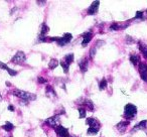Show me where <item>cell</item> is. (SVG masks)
Instances as JSON below:
<instances>
[{"label": "cell", "instance_id": "5b68a950", "mask_svg": "<svg viewBox=\"0 0 147 137\" xmlns=\"http://www.w3.org/2000/svg\"><path fill=\"white\" fill-rule=\"evenodd\" d=\"M71 39H73V35H71V33H65L63 37H59V39L57 43L59 47H63V45H65L67 43H69Z\"/></svg>", "mask_w": 147, "mask_h": 137}, {"label": "cell", "instance_id": "f1b7e54d", "mask_svg": "<svg viewBox=\"0 0 147 137\" xmlns=\"http://www.w3.org/2000/svg\"><path fill=\"white\" fill-rule=\"evenodd\" d=\"M37 81H38L39 84H47V81L45 80V78H42V77H38V78H37Z\"/></svg>", "mask_w": 147, "mask_h": 137}, {"label": "cell", "instance_id": "603a6c76", "mask_svg": "<svg viewBox=\"0 0 147 137\" xmlns=\"http://www.w3.org/2000/svg\"><path fill=\"white\" fill-rule=\"evenodd\" d=\"M107 86H108V83H107L106 79H103V80L99 83V89H100V90H104V89H106Z\"/></svg>", "mask_w": 147, "mask_h": 137}, {"label": "cell", "instance_id": "d4e9b609", "mask_svg": "<svg viewBox=\"0 0 147 137\" xmlns=\"http://www.w3.org/2000/svg\"><path fill=\"white\" fill-rule=\"evenodd\" d=\"M88 134L89 135H96L97 133L99 132V130L98 129H95V128H91V127H89V129H88Z\"/></svg>", "mask_w": 147, "mask_h": 137}, {"label": "cell", "instance_id": "484cf974", "mask_svg": "<svg viewBox=\"0 0 147 137\" xmlns=\"http://www.w3.org/2000/svg\"><path fill=\"white\" fill-rule=\"evenodd\" d=\"M120 28H121V26L118 24V23H116V22H113L112 24H111V26H110L111 30H119Z\"/></svg>", "mask_w": 147, "mask_h": 137}, {"label": "cell", "instance_id": "4dcf8cb0", "mask_svg": "<svg viewBox=\"0 0 147 137\" xmlns=\"http://www.w3.org/2000/svg\"><path fill=\"white\" fill-rule=\"evenodd\" d=\"M126 41H127V43H134V39H133L131 36H129V35H127V36H126Z\"/></svg>", "mask_w": 147, "mask_h": 137}, {"label": "cell", "instance_id": "d6a6232c", "mask_svg": "<svg viewBox=\"0 0 147 137\" xmlns=\"http://www.w3.org/2000/svg\"><path fill=\"white\" fill-rule=\"evenodd\" d=\"M37 4H41L40 6H42V4H45V1H37Z\"/></svg>", "mask_w": 147, "mask_h": 137}, {"label": "cell", "instance_id": "ac0fdd59", "mask_svg": "<svg viewBox=\"0 0 147 137\" xmlns=\"http://www.w3.org/2000/svg\"><path fill=\"white\" fill-rule=\"evenodd\" d=\"M49 31V27L47 26L45 23H42V24H41V28H40V35L41 36H45V34H47Z\"/></svg>", "mask_w": 147, "mask_h": 137}, {"label": "cell", "instance_id": "8992f818", "mask_svg": "<svg viewBox=\"0 0 147 137\" xmlns=\"http://www.w3.org/2000/svg\"><path fill=\"white\" fill-rule=\"evenodd\" d=\"M55 133H57L59 137H69L71 136L69 133V130H67V128H65V127L61 126V125L55 128Z\"/></svg>", "mask_w": 147, "mask_h": 137}, {"label": "cell", "instance_id": "52a82bcc", "mask_svg": "<svg viewBox=\"0 0 147 137\" xmlns=\"http://www.w3.org/2000/svg\"><path fill=\"white\" fill-rule=\"evenodd\" d=\"M139 73H140L141 79L146 82L147 81V63H141L139 65Z\"/></svg>", "mask_w": 147, "mask_h": 137}, {"label": "cell", "instance_id": "7c38bea8", "mask_svg": "<svg viewBox=\"0 0 147 137\" xmlns=\"http://www.w3.org/2000/svg\"><path fill=\"white\" fill-rule=\"evenodd\" d=\"M147 127V120H143L141 122H139L138 124H136L133 128V131H137V130H145Z\"/></svg>", "mask_w": 147, "mask_h": 137}, {"label": "cell", "instance_id": "f546056e", "mask_svg": "<svg viewBox=\"0 0 147 137\" xmlns=\"http://www.w3.org/2000/svg\"><path fill=\"white\" fill-rule=\"evenodd\" d=\"M142 17H143V12H142V11H137L136 15H135V19L142 18Z\"/></svg>", "mask_w": 147, "mask_h": 137}, {"label": "cell", "instance_id": "cb8c5ba5", "mask_svg": "<svg viewBox=\"0 0 147 137\" xmlns=\"http://www.w3.org/2000/svg\"><path fill=\"white\" fill-rule=\"evenodd\" d=\"M59 65H61V67H63V72H65V74H67V72H69V65H67V63H65V61H61V63H59Z\"/></svg>", "mask_w": 147, "mask_h": 137}, {"label": "cell", "instance_id": "e575fe53", "mask_svg": "<svg viewBox=\"0 0 147 137\" xmlns=\"http://www.w3.org/2000/svg\"><path fill=\"white\" fill-rule=\"evenodd\" d=\"M2 101V96H1V94H0V102Z\"/></svg>", "mask_w": 147, "mask_h": 137}, {"label": "cell", "instance_id": "d590c367", "mask_svg": "<svg viewBox=\"0 0 147 137\" xmlns=\"http://www.w3.org/2000/svg\"><path fill=\"white\" fill-rule=\"evenodd\" d=\"M69 137H75V136H69Z\"/></svg>", "mask_w": 147, "mask_h": 137}, {"label": "cell", "instance_id": "6da1fadb", "mask_svg": "<svg viewBox=\"0 0 147 137\" xmlns=\"http://www.w3.org/2000/svg\"><path fill=\"white\" fill-rule=\"evenodd\" d=\"M12 94L14 95V96L18 97V98L24 100V101H33V100L36 99V96H35L34 94H31V93L26 92V91L18 90V89H16V90L13 91Z\"/></svg>", "mask_w": 147, "mask_h": 137}, {"label": "cell", "instance_id": "4316f807", "mask_svg": "<svg viewBox=\"0 0 147 137\" xmlns=\"http://www.w3.org/2000/svg\"><path fill=\"white\" fill-rule=\"evenodd\" d=\"M79 113H80V118H85L86 117V109L83 108V107H81V108H79Z\"/></svg>", "mask_w": 147, "mask_h": 137}, {"label": "cell", "instance_id": "e0dca14e", "mask_svg": "<svg viewBox=\"0 0 147 137\" xmlns=\"http://www.w3.org/2000/svg\"><path fill=\"white\" fill-rule=\"evenodd\" d=\"M129 59H130L131 63H132L133 65H137L139 63V61H140V57H139L137 55H131L130 57H129Z\"/></svg>", "mask_w": 147, "mask_h": 137}, {"label": "cell", "instance_id": "277c9868", "mask_svg": "<svg viewBox=\"0 0 147 137\" xmlns=\"http://www.w3.org/2000/svg\"><path fill=\"white\" fill-rule=\"evenodd\" d=\"M45 123H47L49 126L53 127V128H57V126H59V115H55L53 117H49L45 120Z\"/></svg>", "mask_w": 147, "mask_h": 137}, {"label": "cell", "instance_id": "44dd1931", "mask_svg": "<svg viewBox=\"0 0 147 137\" xmlns=\"http://www.w3.org/2000/svg\"><path fill=\"white\" fill-rule=\"evenodd\" d=\"M2 128L4 129L5 131L9 132V131H11V130H13V129H14V125H13L12 123H10V122H6V123H5V124L2 126Z\"/></svg>", "mask_w": 147, "mask_h": 137}, {"label": "cell", "instance_id": "9c48e42d", "mask_svg": "<svg viewBox=\"0 0 147 137\" xmlns=\"http://www.w3.org/2000/svg\"><path fill=\"white\" fill-rule=\"evenodd\" d=\"M99 5H100V2H99V1H94V2L91 4V6L88 8V14H90V15L96 14V13L98 12Z\"/></svg>", "mask_w": 147, "mask_h": 137}, {"label": "cell", "instance_id": "8fae6325", "mask_svg": "<svg viewBox=\"0 0 147 137\" xmlns=\"http://www.w3.org/2000/svg\"><path fill=\"white\" fill-rule=\"evenodd\" d=\"M92 36H93L92 32H86L83 34V41H82L83 47H87V45H88L91 41V39H92Z\"/></svg>", "mask_w": 147, "mask_h": 137}, {"label": "cell", "instance_id": "5bb4252c", "mask_svg": "<svg viewBox=\"0 0 147 137\" xmlns=\"http://www.w3.org/2000/svg\"><path fill=\"white\" fill-rule=\"evenodd\" d=\"M129 125V121H122V122H119L116 125V128L118 129L120 132H124L127 129V126Z\"/></svg>", "mask_w": 147, "mask_h": 137}, {"label": "cell", "instance_id": "8d00e7d4", "mask_svg": "<svg viewBox=\"0 0 147 137\" xmlns=\"http://www.w3.org/2000/svg\"><path fill=\"white\" fill-rule=\"evenodd\" d=\"M146 14H147V10H146Z\"/></svg>", "mask_w": 147, "mask_h": 137}, {"label": "cell", "instance_id": "7a4b0ae2", "mask_svg": "<svg viewBox=\"0 0 147 137\" xmlns=\"http://www.w3.org/2000/svg\"><path fill=\"white\" fill-rule=\"evenodd\" d=\"M137 114V107L133 104H127L124 108V115L127 119L131 120L134 119V117Z\"/></svg>", "mask_w": 147, "mask_h": 137}, {"label": "cell", "instance_id": "ffe728a7", "mask_svg": "<svg viewBox=\"0 0 147 137\" xmlns=\"http://www.w3.org/2000/svg\"><path fill=\"white\" fill-rule=\"evenodd\" d=\"M65 61L67 65H71V63L74 61V55H73V53H69V55H65V61Z\"/></svg>", "mask_w": 147, "mask_h": 137}, {"label": "cell", "instance_id": "836d02e7", "mask_svg": "<svg viewBox=\"0 0 147 137\" xmlns=\"http://www.w3.org/2000/svg\"><path fill=\"white\" fill-rule=\"evenodd\" d=\"M5 84H6V86H7V87H10V85H11L9 82H6V83H5Z\"/></svg>", "mask_w": 147, "mask_h": 137}, {"label": "cell", "instance_id": "30bf717a", "mask_svg": "<svg viewBox=\"0 0 147 137\" xmlns=\"http://www.w3.org/2000/svg\"><path fill=\"white\" fill-rule=\"evenodd\" d=\"M0 69H2V70H5L8 72V74L10 75V76H16L17 75V72L14 70H12V69H10V67H8L7 65H5L4 63H2V61H0Z\"/></svg>", "mask_w": 147, "mask_h": 137}, {"label": "cell", "instance_id": "2e32d148", "mask_svg": "<svg viewBox=\"0 0 147 137\" xmlns=\"http://www.w3.org/2000/svg\"><path fill=\"white\" fill-rule=\"evenodd\" d=\"M138 49H140L141 53H142V55L145 57V59H147V45H144V43H142L141 41H139L138 43Z\"/></svg>", "mask_w": 147, "mask_h": 137}, {"label": "cell", "instance_id": "ba28073f", "mask_svg": "<svg viewBox=\"0 0 147 137\" xmlns=\"http://www.w3.org/2000/svg\"><path fill=\"white\" fill-rule=\"evenodd\" d=\"M87 124H88L91 128H95V129H98V130H100L101 125H100V122H99L97 119L92 118V117H91V118H88V119H87Z\"/></svg>", "mask_w": 147, "mask_h": 137}, {"label": "cell", "instance_id": "3957f363", "mask_svg": "<svg viewBox=\"0 0 147 137\" xmlns=\"http://www.w3.org/2000/svg\"><path fill=\"white\" fill-rule=\"evenodd\" d=\"M25 61H26V55H25V53L21 51H17V53H15L14 57L11 59V63H17V65H21V63H23Z\"/></svg>", "mask_w": 147, "mask_h": 137}, {"label": "cell", "instance_id": "1f68e13d", "mask_svg": "<svg viewBox=\"0 0 147 137\" xmlns=\"http://www.w3.org/2000/svg\"><path fill=\"white\" fill-rule=\"evenodd\" d=\"M8 110L11 111V112H13V111H14V107H13L12 105H9V106H8Z\"/></svg>", "mask_w": 147, "mask_h": 137}, {"label": "cell", "instance_id": "d6986e66", "mask_svg": "<svg viewBox=\"0 0 147 137\" xmlns=\"http://www.w3.org/2000/svg\"><path fill=\"white\" fill-rule=\"evenodd\" d=\"M59 65V61L55 59H51V61H49V69H51V70H53V69H55Z\"/></svg>", "mask_w": 147, "mask_h": 137}, {"label": "cell", "instance_id": "9a60e30c", "mask_svg": "<svg viewBox=\"0 0 147 137\" xmlns=\"http://www.w3.org/2000/svg\"><path fill=\"white\" fill-rule=\"evenodd\" d=\"M45 94H47V96L49 97V98H55V97H57V93L55 92L53 88L51 86H47V89H45Z\"/></svg>", "mask_w": 147, "mask_h": 137}, {"label": "cell", "instance_id": "7402d4cb", "mask_svg": "<svg viewBox=\"0 0 147 137\" xmlns=\"http://www.w3.org/2000/svg\"><path fill=\"white\" fill-rule=\"evenodd\" d=\"M83 104H84V105H86V106L88 107V108L90 109L91 111H93V110H94V105H93L92 101H91V100H89V99H86V100H84V102H83Z\"/></svg>", "mask_w": 147, "mask_h": 137}, {"label": "cell", "instance_id": "4fadbf2b", "mask_svg": "<svg viewBox=\"0 0 147 137\" xmlns=\"http://www.w3.org/2000/svg\"><path fill=\"white\" fill-rule=\"evenodd\" d=\"M79 65H80V69L81 71H82L83 73L87 72V70H88V65H89V61L87 59H83L80 61V63H79Z\"/></svg>", "mask_w": 147, "mask_h": 137}, {"label": "cell", "instance_id": "83f0119b", "mask_svg": "<svg viewBox=\"0 0 147 137\" xmlns=\"http://www.w3.org/2000/svg\"><path fill=\"white\" fill-rule=\"evenodd\" d=\"M96 51H97V47H94L93 49H91V51H90V57H95V55H96Z\"/></svg>", "mask_w": 147, "mask_h": 137}]
</instances>
